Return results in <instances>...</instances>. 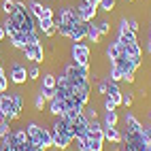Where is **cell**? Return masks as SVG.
Listing matches in <instances>:
<instances>
[{"label": "cell", "instance_id": "obj_25", "mask_svg": "<svg viewBox=\"0 0 151 151\" xmlns=\"http://www.w3.org/2000/svg\"><path fill=\"white\" fill-rule=\"evenodd\" d=\"M28 79L30 81H38V79H41V64H30L28 66Z\"/></svg>", "mask_w": 151, "mask_h": 151}, {"label": "cell", "instance_id": "obj_26", "mask_svg": "<svg viewBox=\"0 0 151 151\" xmlns=\"http://www.w3.org/2000/svg\"><path fill=\"white\" fill-rule=\"evenodd\" d=\"M98 9H100V11H104V13H113L117 9V0H100Z\"/></svg>", "mask_w": 151, "mask_h": 151}, {"label": "cell", "instance_id": "obj_1", "mask_svg": "<svg viewBox=\"0 0 151 151\" xmlns=\"http://www.w3.org/2000/svg\"><path fill=\"white\" fill-rule=\"evenodd\" d=\"M70 62H75L79 66H92V47L85 45L83 41L70 45Z\"/></svg>", "mask_w": 151, "mask_h": 151}, {"label": "cell", "instance_id": "obj_30", "mask_svg": "<svg viewBox=\"0 0 151 151\" xmlns=\"http://www.w3.org/2000/svg\"><path fill=\"white\" fill-rule=\"evenodd\" d=\"M36 43H43L41 36H38V30H34V32H26V45H36Z\"/></svg>", "mask_w": 151, "mask_h": 151}, {"label": "cell", "instance_id": "obj_2", "mask_svg": "<svg viewBox=\"0 0 151 151\" xmlns=\"http://www.w3.org/2000/svg\"><path fill=\"white\" fill-rule=\"evenodd\" d=\"M28 11L34 19H53L55 9L51 4H43L38 0H28Z\"/></svg>", "mask_w": 151, "mask_h": 151}, {"label": "cell", "instance_id": "obj_17", "mask_svg": "<svg viewBox=\"0 0 151 151\" xmlns=\"http://www.w3.org/2000/svg\"><path fill=\"white\" fill-rule=\"evenodd\" d=\"M85 38H87L89 43H94V45H96V43H100V38H102L94 22H89V24H87V34H85Z\"/></svg>", "mask_w": 151, "mask_h": 151}, {"label": "cell", "instance_id": "obj_3", "mask_svg": "<svg viewBox=\"0 0 151 151\" xmlns=\"http://www.w3.org/2000/svg\"><path fill=\"white\" fill-rule=\"evenodd\" d=\"M9 81H11L13 85H17V87L26 85L28 83V66H24L22 62L13 60L11 68H9Z\"/></svg>", "mask_w": 151, "mask_h": 151}, {"label": "cell", "instance_id": "obj_18", "mask_svg": "<svg viewBox=\"0 0 151 151\" xmlns=\"http://www.w3.org/2000/svg\"><path fill=\"white\" fill-rule=\"evenodd\" d=\"M11 134H13V138H15V143H17V145L30 143V138H28V132H26V128H13V130H11Z\"/></svg>", "mask_w": 151, "mask_h": 151}, {"label": "cell", "instance_id": "obj_29", "mask_svg": "<svg viewBox=\"0 0 151 151\" xmlns=\"http://www.w3.org/2000/svg\"><path fill=\"white\" fill-rule=\"evenodd\" d=\"M106 89H109V79H106V77L98 79V81H96V92H98L100 96H106Z\"/></svg>", "mask_w": 151, "mask_h": 151}, {"label": "cell", "instance_id": "obj_11", "mask_svg": "<svg viewBox=\"0 0 151 151\" xmlns=\"http://www.w3.org/2000/svg\"><path fill=\"white\" fill-rule=\"evenodd\" d=\"M47 111H49V115H51V117H62V115L66 113L64 100H60V98L49 100V102H47Z\"/></svg>", "mask_w": 151, "mask_h": 151}, {"label": "cell", "instance_id": "obj_31", "mask_svg": "<svg viewBox=\"0 0 151 151\" xmlns=\"http://www.w3.org/2000/svg\"><path fill=\"white\" fill-rule=\"evenodd\" d=\"M102 106H104V111H117V104L109 96H102Z\"/></svg>", "mask_w": 151, "mask_h": 151}, {"label": "cell", "instance_id": "obj_5", "mask_svg": "<svg viewBox=\"0 0 151 151\" xmlns=\"http://www.w3.org/2000/svg\"><path fill=\"white\" fill-rule=\"evenodd\" d=\"M75 11H77V17L81 19V22H85V24L94 22V19L98 17V9L92 6V4H87V2H83V0H79V2L75 4Z\"/></svg>", "mask_w": 151, "mask_h": 151}, {"label": "cell", "instance_id": "obj_24", "mask_svg": "<svg viewBox=\"0 0 151 151\" xmlns=\"http://www.w3.org/2000/svg\"><path fill=\"white\" fill-rule=\"evenodd\" d=\"M83 115L87 117V122H96V119H100L98 111H96V104H94V106H92V104H85V106H83Z\"/></svg>", "mask_w": 151, "mask_h": 151}, {"label": "cell", "instance_id": "obj_39", "mask_svg": "<svg viewBox=\"0 0 151 151\" xmlns=\"http://www.w3.org/2000/svg\"><path fill=\"white\" fill-rule=\"evenodd\" d=\"M0 151H13V149H9V147H0Z\"/></svg>", "mask_w": 151, "mask_h": 151}, {"label": "cell", "instance_id": "obj_20", "mask_svg": "<svg viewBox=\"0 0 151 151\" xmlns=\"http://www.w3.org/2000/svg\"><path fill=\"white\" fill-rule=\"evenodd\" d=\"M0 11L4 13V17H11V15L17 11V6H15V0H2V2H0Z\"/></svg>", "mask_w": 151, "mask_h": 151}, {"label": "cell", "instance_id": "obj_43", "mask_svg": "<svg viewBox=\"0 0 151 151\" xmlns=\"http://www.w3.org/2000/svg\"><path fill=\"white\" fill-rule=\"evenodd\" d=\"M104 151H106V147H104Z\"/></svg>", "mask_w": 151, "mask_h": 151}, {"label": "cell", "instance_id": "obj_41", "mask_svg": "<svg viewBox=\"0 0 151 151\" xmlns=\"http://www.w3.org/2000/svg\"><path fill=\"white\" fill-rule=\"evenodd\" d=\"M0 66H2V58H0Z\"/></svg>", "mask_w": 151, "mask_h": 151}, {"label": "cell", "instance_id": "obj_22", "mask_svg": "<svg viewBox=\"0 0 151 151\" xmlns=\"http://www.w3.org/2000/svg\"><path fill=\"white\" fill-rule=\"evenodd\" d=\"M0 26H2L4 28V34L9 36V38H11L15 32H17V26H15V22H13V19L11 17H4V22L2 24H0Z\"/></svg>", "mask_w": 151, "mask_h": 151}, {"label": "cell", "instance_id": "obj_9", "mask_svg": "<svg viewBox=\"0 0 151 151\" xmlns=\"http://www.w3.org/2000/svg\"><path fill=\"white\" fill-rule=\"evenodd\" d=\"M51 140H53V149L58 151H68L70 147H73V136H68L64 132H55V130H51Z\"/></svg>", "mask_w": 151, "mask_h": 151}, {"label": "cell", "instance_id": "obj_6", "mask_svg": "<svg viewBox=\"0 0 151 151\" xmlns=\"http://www.w3.org/2000/svg\"><path fill=\"white\" fill-rule=\"evenodd\" d=\"M22 53L26 55V60H30V62H34V64H43L45 62V47H43V43L26 45L22 49Z\"/></svg>", "mask_w": 151, "mask_h": 151}, {"label": "cell", "instance_id": "obj_4", "mask_svg": "<svg viewBox=\"0 0 151 151\" xmlns=\"http://www.w3.org/2000/svg\"><path fill=\"white\" fill-rule=\"evenodd\" d=\"M0 111L9 117V122H15V119L22 117V113L15 109V102H13V98H11V92H2L0 94Z\"/></svg>", "mask_w": 151, "mask_h": 151}, {"label": "cell", "instance_id": "obj_13", "mask_svg": "<svg viewBox=\"0 0 151 151\" xmlns=\"http://www.w3.org/2000/svg\"><path fill=\"white\" fill-rule=\"evenodd\" d=\"M104 143H122V130L117 126L104 128Z\"/></svg>", "mask_w": 151, "mask_h": 151}, {"label": "cell", "instance_id": "obj_12", "mask_svg": "<svg viewBox=\"0 0 151 151\" xmlns=\"http://www.w3.org/2000/svg\"><path fill=\"white\" fill-rule=\"evenodd\" d=\"M122 53H124V47L119 45L117 41H111V43L104 47V58L109 60V62H111V60H115L117 55H122Z\"/></svg>", "mask_w": 151, "mask_h": 151}, {"label": "cell", "instance_id": "obj_10", "mask_svg": "<svg viewBox=\"0 0 151 151\" xmlns=\"http://www.w3.org/2000/svg\"><path fill=\"white\" fill-rule=\"evenodd\" d=\"M85 34H87V24L85 22H77L73 28H70V41L79 43V41H85Z\"/></svg>", "mask_w": 151, "mask_h": 151}, {"label": "cell", "instance_id": "obj_15", "mask_svg": "<svg viewBox=\"0 0 151 151\" xmlns=\"http://www.w3.org/2000/svg\"><path fill=\"white\" fill-rule=\"evenodd\" d=\"M102 126L104 128H109V126H117L119 124V113L117 111H104V115H102Z\"/></svg>", "mask_w": 151, "mask_h": 151}, {"label": "cell", "instance_id": "obj_40", "mask_svg": "<svg viewBox=\"0 0 151 151\" xmlns=\"http://www.w3.org/2000/svg\"><path fill=\"white\" fill-rule=\"evenodd\" d=\"M126 2H136V0H126Z\"/></svg>", "mask_w": 151, "mask_h": 151}, {"label": "cell", "instance_id": "obj_38", "mask_svg": "<svg viewBox=\"0 0 151 151\" xmlns=\"http://www.w3.org/2000/svg\"><path fill=\"white\" fill-rule=\"evenodd\" d=\"M4 36H6V34H4V28H2V26H0V41H2V38H4Z\"/></svg>", "mask_w": 151, "mask_h": 151}, {"label": "cell", "instance_id": "obj_14", "mask_svg": "<svg viewBox=\"0 0 151 151\" xmlns=\"http://www.w3.org/2000/svg\"><path fill=\"white\" fill-rule=\"evenodd\" d=\"M55 83H58V79H55V73H51V70H45L41 79H38V85H43V87H55Z\"/></svg>", "mask_w": 151, "mask_h": 151}, {"label": "cell", "instance_id": "obj_19", "mask_svg": "<svg viewBox=\"0 0 151 151\" xmlns=\"http://www.w3.org/2000/svg\"><path fill=\"white\" fill-rule=\"evenodd\" d=\"M11 98H13V102H15V109L22 113V111H24V104H26L24 92H22V89H13V92H11Z\"/></svg>", "mask_w": 151, "mask_h": 151}, {"label": "cell", "instance_id": "obj_23", "mask_svg": "<svg viewBox=\"0 0 151 151\" xmlns=\"http://www.w3.org/2000/svg\"><path fill=\"white\" fill-rule=\"evenodd\" d=\"M32 104H34V111H36V113H43V111L47 109V100L36 92V94H34V100H32Z\"/></svg>", "mask_w": 151, "mask_h": 151}, {"label": "cell", "instance_id": "obj_35", "mask_svg": "<svg viewBox=\"0 0 151 151\" xmlns=\"http://www.w3.org/2000/svg\"><path fill=\"white\" fill-rule=\"evenodd\" d=\"M11 124H0V138H2V136H6L9 132H11Z\"/></svg>", "mask_w": 151, "mask_h": 151}, {"label": "cell", "instance_id": "obj_42", "mask_svg": "<svg viewBox=\"0 0 151 151\" xmlns=\"http://www.w3.org/2000/svg\"><path fill=\"white\" fill-rule=\"evenodd\" d=\"M0 143H2V138H0Z\"/></svg>", "mask_w": 151, "mask_h": 151}, {"label": "cell", "instance_id": "obj_32", "mask_svg": "<svg viewBox=\"0 0 151 151\" xmlns=\"http://www.w3.org/2000/svg\"><path fill=\"white\" fill-rule=\"evenodd\" d=\"M128 28L132 30V32H136V34H138V30H140L138 19H136V17H128Z\"/></svg>", "mask_w": 151, "mask_h": 151}, {"label": "cell", "instance_id": "obj_28", "mask_svg": "<svg viewBox=\"0 0 151 151\" xmlns=\"http://www.w3.org/2000/svg\"><path fill=\"white\" fill-rule=\"evenodd\" d=\"M134 104V92H122V106H126V109H130Z\"/></svg>", "mask_w": 151, "mask_h": 151}, {"label": "cell", "instance_id": "obj_27", "mask_svg": "<svg viewBox=\"0 0 151 151\" xmlns=\"http://www.w3.org/2000/svg\"><path fill=\"white\" fill-rule=\"evenodd\" d=\"M38 94H41L47 102H49V100L55 98V87H43V85H38Z\"/></svg>", "mask_w": 151, "mask_h": 151}, {"label": "cell", "instance_id": "obj_37", "mask_svg": "<svg viewBox=\"0 0 151 151\" xmlns=\"http://www.w3.org/2000/svg\"><path fill=\"white\" fill-rule=\"evenodd\" d=\"M145 115H147V124H151V109L145 111Z\"/></svg>", "mask_w": 151, "mask_h": 151}, {"label": "cell", "instance_id": "obj_8", "mask_svg": "<svg viewBox=\"0 0 151 151\" xmlns=\"http://www.w3.org/2000/svg\"><path fill=\"white\" fill-rule=\"evenodd\" d=\"M124 130L126 132H132V134H143V122L132 113V111H126V115H124Z\"/></svg>", "mask_w": 151, "mask_h": 151}, {"label": "cell", "instance_id": "obj_7", "mask_svg": "<svg viewBox=\"0 0 151 151\" xmlns=\"http://www.w3.org/2000/svg\"><path fill=\"white\" fill-rule=\"evenodd\" d=\"M32 145H38V147H43V149H51L53 147V140H51V128H47L45 124H41V128H38V132L36 136L30 140Z\"/></svg>", "mask_w": 151, "mask_h": 151}, {"label": "cell", "instance_id": "obj_33", "mask_svg": "<svg viewBox=\"0 0 151 151\" xmlns=\"http://www.w3.org/2000/svg\"><path fill=\"white\" fill-rule=\"evenodd\" d=\"M143 138H145L147 145H151V124H145L143 126Z\"/></svg>", "mask_w": 151, "mask_h": 151}, {"label": "cell", "instance_id": "obj_16", "mask_svg": "<svg viewBox=\"0 0 151 151\" xmlns=\"http://www.w3.org/2000/svg\"><path fill=\"white\" fill-rule=\"evenodd\" d=\"M124 53L130 55V58H143V47H140L138 41L136 43H130V45L124 47Z\"/></svg>", "mask_w": 151, "mask_h": 151}, {"label": "cell", "instance_id": "obj_36", "mask_svg": "<svg viewBox=\"0 0 151 151\" xmlns=\"http://www.w3.org/2000/svg\"><path fill=\"white\" fill-rule=\"evenodd\" d=\"M0 124H11V122H9V117L2 113V111H0Z\"/></svg>", "mask_w": 151, "mask_h": 151}, {"label": "cell", "instance_id": "obj_21", "mask_svg": "<svg viewBox=\"0 0 151 151\" xmlns=\"http://www.w3.org/2000/svg\"><path fill=\"white\" fill-rule=\"evenodd\" d=\"M94 24H96V28H98L100 36L111 34V22H109V19H94Z\"/></svg>", "mask_w": 151, "mask_h": 151}, {"label": "cell", "instance_id": "obj_34", "mask_svg": "<svg viewBox=\"0 0 151 151\" xmlns=\"http://www.w3.org/2000/svg\"><path fill=\"white\" fill-rule=\"evenodd\" d=\"M2 92H9V77L6 75L0 77V94H2Z\"/></svg>", "mask_w": 151, "mask_h": 151}]
</instances>
